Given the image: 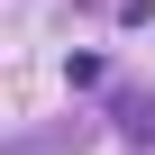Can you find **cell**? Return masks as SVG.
Here are the masks:
<instances>
[{"instance_id": "6da1fadb", "label": "cell", "mask_w": 155, "mask_h": 155, "mask_svg": "<svg viewBox=\"0 0 155 155\" xmlns=\"http://www.w3.org/2000/svg\"><path fill=\"white\" fill-rule=\"evenodd\" d=\"M119 128H128L137 146H155V101H146V91H128V101H119Z\"/></svg>"}, {"instance_id": "7a4b0ae2", "label": "cell", "mask_w": 155, "mask_h": 155, "mask_svg": "<svg viewBox=\"0 0 155 155\" xmlns=\"http://www.w3.org/2000/svg\"><path fill=\"white\" fill-rule=\"evenodd\" d=\"M101 73H110L101 55H64V82H73V91H91V82H101Z\"/></svg>"}]
</instances>
